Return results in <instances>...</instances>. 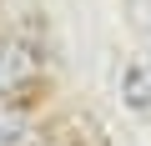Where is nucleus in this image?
I'll use <instances>...</instances> for the list:
<instances>
[{"label": "nucleus", "mask_w": 151, "mask_h": 146, "mask_svg": "<svg viewBox=\"0 0 151 146\" xmlns=\"http://www.w3.org/2000/svg\"><path fill=\"white\" fill-rule=\"evenodd\" d=\"M121 96H126V106H131L136 116H151V65L131 60V65L121 70Z\"/></svg>", "instance_id": "7ed1b4c3"}, {"label": "nucleus", "mask_w": 151, "mask_h": 146, "mask_svg": "<svg viewBox=\"0 0 151 146\" xmlns=\"http://www.w3.org/2000/svg\"><path fill=\"white\" fill-rule=\"evenodd\" d=\"M35 76H40V55L15 35H0V96L25 91Z\"/></svg>", "instance_id": "f257e3e1"}, {"label": "nucleus", "mask_w": 151, "mask_h": 146, "mask_svg": "<svg viewBox=\"0 0 151 146\" xmlns=\"http://www.w3.org/2000/svg\"><path fill=\"white\" fill-rule=\"evenodd\" d=\"M35 131V101H30V86L15 91V96H0V146H25Z\"/></svg>", "instance_id": "f03ea898"}]
</instances>
